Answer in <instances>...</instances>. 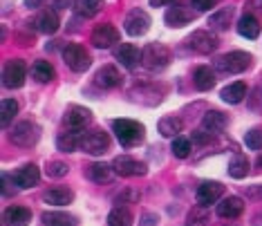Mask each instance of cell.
<instances>
[{"mask_svg":"<svg viewBox=\"0 0 262 226\" xmlns=\"http://www.w3.org/2000/svg\"><path fill=\"white\" fill-rule=\"evenodd\" d=\"M45 5V0H25V7L29 9H38V7H43Z\"/></svg>","mask_w":262,"mask_h":226,"instance_id":"cell-44","label":"cell"},{"mask_svg":"<svg viewBox=\"0 0 262 226\" xmlns=\"http://www.w3.org/2000/svg\"><path fill=\"white\" fill-rule=\"evenodd\" d=\"M202 128L206 130V132H211V134H220V132H224V128H226V115H222L220 110H208L204 119H202Z\"/></svg>","mask_w":262,"mask_h":226,"instance_id":"cell-21","label":"cell"},{"mask_svg":"<svg viewBox=\"0 0 262 226\" xmlns=\"http://www.w3.org/2000/svg\"><path fill=\"white\" fill-rule=\"evenodd\" d=\"M90 121H92V112L88 108H81V105H72V108L65 112V119H63L68 130H74V132H81Z\"/></svg>","mask_w":262,"mask_h":226,"instance_id":"cell-13","label":"cell"},{"mask_svg":"<svg viewBox=\"0 0 262 226\" xmlns=\"http://www.w3.org/2000/svg\"><path fill=\"white\" fill-rule=\"evenodd\" d=\"M159 219H157V215H152V213H146L144 217H141V226H155Z\"/></svg>","mask_w":262,"mask_h":226,"instance_id":"cell-43","label":"cell"},{"mask_svg":"<svg viewBox=\"0 0 262 226\" xmlns=\"http://www.w3.org/2000/svg\"><path fill=\"white\" fill-rule=\"evenodd\" d=\"M38 139H40V126L34 121H20L14 126V130H11V141H14L16 146L29 148V146L36 144Z\"/></svg>","mask_w":262,"mask_h":226,"instance_id":"cell-4","label":"cell"},{"mask_svg":"<svg viewBox=\"0 0 262 226\" xmlns=\"http://www.w3.org/2000/svg\"><path fill=\"white\" fill-rule=\"evenodd\" d=\"M255 166H258V168H262V154H260L258 159H255Z\"/></svg>","mask_w":262,"mask_h":226,"instance_id":"cell-47","label":"cell"},{"mask_svg":"<svg viewBox=\"0 0 262 226\" xmlns=\"http://www.w3.org/2000/svg\"><path fill=\"white\" fill-rule=\"evenodd\" d=\"M18 115V103H16L14 99H5L3 101V110H0V121H3V126L7 128L11 121H14V117Z\"/></svg>","mask_w":262,"mask_h":226,"instance_id":"cell-35","label":"cell"},{"mask_svg":"<svg viewBox=\"0 0 262 226\" xmlns=\"http://www.w3.org/2000/svg\"><path fill=\"white\" fill-rule=\"evenodd\" d=\"M103 9V0H74V11L81 18H92Z\"/></svg>","mask_w":262,"mask_h":226,"instance_id":"cell-26","label":"cell"},{"mask_svg":"<svg viewBox=\"0 0 262 226\" xmlns=\"http://www.w3.org/2000/svg\"><path fill=\"white\" fill-rule=\"evenodd\" d=\"M63 58H65V63H68V67L72 70V72H85V70L92 65V56L88 54V50L81 47V45H76V43L65 47Z\"/></svg>","mask_w":262,"mask_h":226,"instance_id":"cell-5","label":"cell"},{"mask_svg":"<svg viewBox=\"0 0 262 226\" xmlns=\"http://www.w3.org/2000/svg\"><path fill=\"white\" fill-rule=\"evenodd\" d=\"M27 79V65L23 61H9L3 70V85L9 87V90H18V87L25 85Z\"/></svg>","mask_w":262,"mask_h":226,"instance_id":"cell-7","label":"cell"},{"mask_svg":"<svg viewBox=\"0 0 262 226\" xmlns=\"http://www.w3.org/2000/svg\"><path fill=\"white\" fill-rule=\"evenodd\" d=\"M56 146L61 152H74L76 148L81 146V137L79 132H74V130H70V132H61L56 139Z\"/></svg>","mask_w":262,"mask_h":226,"instance_id":"cell-30","label":"cell"},{"mask_svg":"<svg viewBox=\"0 0 262 226\" xmlns=\"http://www.w3.org/2000/svg\"><path fill=\"white\" fill-rule=\"evenodd\" d=\"M195 87H198L200 92H208L213 85H215V72H213L211 67H206V65H202V67L195 70Z\"/></svg>","mask_w":262,"mask_h":226,"instance_id":"cell-25","label":"cell"},{"mask_svg":"<svg viewBox=\"0 0 262 226\" xmlns=\"http://www.w3.org/2000/svg\"><path fill=\"white\" fill-rule=\"evenodd\" d=\"M242 211H244V201L235 197V195H229L217 204V215L222 219H235L242 215Z\"/></svg>","mask_w":262,"mask_h":226,"instance_id":"cell-16","label":"cell"},{"mask_svg":"<svg viewBox=\"0 0 262 226\" xmlns=\"http://www.w3.org/2000/svg\"><path fill=\"white\" fill-rule=\"evenodd\" d=\"M5 226H27L32 222V211L25 206H9L7 211H5Z\"/></svg>","mask_w":262,"mask_h":226,"instance_id":"cell-19","label":"cell"},{"mask_svg":"<svg viewBox=\"0 0 262 226\" xmlns=\"http://www.w3.org/2000/svg\"><path fill=\"white\" fill-rule=\"evenodd\" d=\"M170 150H172V154H175L177 159H186L190 154V141L184 139V137H175V139H172Z\"/></svg>","mask_w":262,"mask_h":226,"instance_id":"cell-36","label":"cell"},{"mask_svg":"<svg viewBox=\"0 0 262 226\" xmlns=\"http://www.w3.org/2000/svg\"><path fill=\"white\" fill-rule=\"evenodd\" d=\"M58 25H61V20H58V14L54 9H43L36 18V29L43 34H54Z\"/></svg>","mask_w":262,"mask_h":226,"instance_id":"cell-23","label":"cell"},{"mask_svg":"<svg viewBox=\"0 0 262 226\" xmlns=\"http://www.w3.org/2000/svg\"><path fill=\"white\" fill-rule=\"evenodd\" d=\"M193 18H195V11L188 9V7H180V5L170 7L164 16V20H166L168 27H184V25H188Z\"/></svg>","mask_w":262,"mask_h":226,"instance_id":"cell-17","label":"cell"},{"mask_svg":"<svg viewBox=\"0 0 262 226\" xmlns=\"http://www.w3.org/2000/svg\"><path fill=\"white\" fill-rule=\"evenodd\" d=\"M94 81H97V85L103 87V90H112V87L121 85V74H119V70L115 65H103L97 72V76H94Z\"/></svg>","mask_w":262,"mask_h":226,"instance_id":"cell-18","label":"cell"},{"mask_svg":"<svg viewBox=\"0 0 262 226\" xmlns=\"http://www.w3.org/2000/svg\"><path fill=\"white\" fill-rule=\"evenodd\" d=\"M168 63H170V52L164 43H148L144 50H141V65L152 70V72L164 70Z\"/></svg>","mask_w":262,"mask_h":226,"instance_id":"cell-2","label":"cell"},{"mask_svg":"<svg viewBox=\"0 0 262 226\" xmlns=\"http://www.w3.org/2000/svg\"><path fill=\"white\" fill-rule=\"evenodd\" d=\"M11 177H14V184L18 188H34L40 182V170H38V166H34V164H25Z\"/></svg>","mask_w":262,"mask_h":226,"instance_id":"cell-14","label":"cell"},{"mask_svg":"<svg viewBox=\"0 0 262 226\" xmlns=\"http://www.w3.org/2000/svg\"><path fill=\"white\" fill-rule=\"evenodd\" d=\"M260 22L255 16L251 14H244L240 20H237V34H240L242 38H249V40H255L260 36Z\"/></svg>","mask_w":262,"mask_h":226,"instance_id":"cell-22","label":"cell"},{"mask_svg":"<svg viewBox=\"0 0 262 226\" xmlns=\"http://www.w3.org/2000/svg\"><path fill=\"white\" fill-rule=\"evenodd\" d=\"M108 226H133V213L126 206H117L108 215Z\"/></svg>","mask_w":262,"mask_h":226,"instance_id":"cell-32","label":"cell"},{"mask_svg":"<svg viewBox=\"0 0 262 226\" xmlns=\"http://www.w3.org/2000/svg\"><path fill=\"white\" fill-rule=\"evenodd\" d=\"M88 177L97 184H103V182H110L112 177V166L108 164H92L88 166Z\"/></svg>","mask_w":262,"mask_h":226,"instance_id":"cell-34","label":"cell"},{"mask_svg":"<svg viewBox=\"0 0 262 226\" xmlns=\"http://www.w3.org/2000/svg\"><path fill=\"white\" fill-rule=\"evenodd\" d=\"M231 18H233V7H222V9H217L211 18H208V25H211V29L224 32V29H229Z\"/></svg>","mask_w":262,"mask_h":226,"instance_id":"cell-28","label":"cell"},{"mask_svg":"<svg viewBox=\"0 0 262 226\" xmlns=\"http://www.w3.org/2000/svg\"><path fill=\"white\" fill-rule=\"evenodd\" d=\"M68 164H63V162H50L47 164V177H65L68 175Z\"/></svg>","mask_w":262,"mask_h":226,"instance_id":"cell-39","label":"cell"},{"mask_svg":"<svg viewBox=\"0 0 262 226\" xmlns=\"http://www.w3.org/2000/svg\"><path fill=\"white\" fill-rule=\"evenodd\" d=\"M157 128H159V132H162L164 137H172V139H175V137L182 132L184 121L180 117H164L162 121L157 123Z\"/></svg>","mask_w":262,"mask_h":226,"instance_id":"cell-29","label":"cell"},{"mask_svg":"<svg viewBox=\"0 0 262 226\" xmlns=\"http://www.w3.org/2000/svg\"><path fill=\"white\" fill-rule=\"evenodd\" d=\"M43 224L45 226H79V219L63 211H47L43 213Z\"/></svg>","mask_w":262,"mask_h":226,"instance_id":"cell-24","label":"cell"},{"mask_svg":"<svg viewBox=\"0 0 262 226\" xmlns=\"http://www.w3.org/2000/svg\"><path fill=\"white\" fill-rule=\"evenodd\" d=\"M123 25H126V32L130 36H144L148 29H150V16H148L144 9H133L126 16Z\"/></svg>","mask_w":262,"mask_h":226,"instance_id":"cell-11","label":"cell"},{"mask_svg":"<svg viewBox=\"0 0 262 226\" xmlns=\"http://www.w3.org/2000/svg\"><path fill=\"white\" fill-rule=\"evenodd\" d=\"M112 170L121 177H141L148 172L144 162H137L135 157H128V154H119L115 162H112Z\"/></svg>","mask_w":262,"mask_h":226,"instance_id":"cell-9","label":"cell"},{"mask_svg":"<svg viewBox=\"0 0 262 226\" xmlns=\"http://www.w3.org/2000/svg\"><path fill=\"white\" fill-rule=\"evenodd\" d=\"M244 144H247L249 150H262V130L253 128L244 134Z\"/></svg>","mask_w":262,"mask_h":226,"instance_id":"cell-38","label":"cell"},{"mask_svg":"<svg viewBox=\"0 0 262 226\" xmlns=\"http://www.w3.org/2000/svg\"><path fill=\"white\" fill-rule=\"evenodd\" d=\"M54 5L56 7H70V5H72V0H54ZM74 7V5H72Z\"/></svg>","mask_w":262,"mask_h":226,"instance_id":"cell-46","label":"cell"},{"mask_svg":"<svg viewBox=\"0 0 262 226\" xmlns=\"http://www.w3.org/2000/svg\"><path fill=\"white\" fill-rule=\"evenodd\" d=\"M115 56H117V61L121 63L126 70H137V67H139V63H141V52L137 50L135 45H130V43L119 45L115 50Z\"/></svg>","mask_w":262,"mask_h":226,"instance_id":"cell-15","label":"cell"},{"mask_svg":"<svg viewBox=\"0 0 262 226\" xmlns=\"http://www.w3.org/2000/svg\"><path fill=\"white\" fill-rule=\"evenodd\" d=\"M150 3V7H166V5H172L175 0H148Z\"/></svg>","mask_w":262,"mask_h":226,"instance_id":"cell-45","label":"cell"},{"mask_svg":"<svg viewBox=\"0 0 262 226\" xmlns=\"http://www.w3.org/2000/svg\"><path fill=\"white\" fill-rule=\"evenodd\" d=\"M11 182H14V177H9L7 172H3V197H14L16 190L11 188Z\"/></svg>","mask_w":262,"mask_h":226,"instance_id":"cell-41","label":"cell"},{"mask_svg":"<svg viewBox=\"0 0 262 226\" xmlns=\"http://www.w3.org/2000/svg\"><path fill=\"white\" fill-rule=\"evenodd\" d=\"M217 0H190V7L195 11H208L211 7H215Z\"/></svg>","mask_w":262,"mask_h":226,"instance_id":"cell-40","label":"cell"},{"mask_svg":"<svg viewBox=\"0 0 262 226\" xmlns=\"http://www.w3.org/2000/svg\"><path fill=\"white\" fill-rule=\"evenodd\" d=\"M213 134L206 132V130H198V132H193V141L195 144H211Z\"/></svg>","mask_w":262,"mask_h":226,"instance_id":"cell-42","label":"cell"},{"mask_svg":"<svg viewBox=\"0 0 262 226\" xmlns=\"http://www.w3.org/2000/svg\"><path fill=\"white\" fill-rule=\"evenodd\" d=\"M206 222H208V213L204 211V206H195L193 211L188 213V226H206Z\"/></svg>","mask_w":262,"mask_h":226,"instance_id":"cell-37","label":"cell"},{"mask_svg":"<svg viewBox=\"0 0 262 226\" xmlns=\"http://www.w3.org/2000/svg\"><path fill=\"white\" fill-rule=\"evenodd\" d=\"M32 76L38 83H50V81H54L56 72H54V67H52L47 61H36L32 65Z\"/></svg>","mask_w":262,"mask_h":226,"instance_id":"cell-31","label":"cell"},{"mask_svg":"<svg viewBox=\"0 0 262 226\" xmlns=\"http://www.w3.org/2000/svg\"><path fill=\"white\" fill-rule=\"evenodd\" d=\"M45 204H52V206H68L74 201V193L65 186H56V188H50L47 193L43 195Z\"/></svg>","mask_w":262,"mask_h":226,"instance_id":"cell-20","label":"cell"},{"mask_svg":"<svg viewBox=\"0 0 262 226\" xmlns=\"http://www.w3.org/2000/svg\"><path fill=\"white\" fill-rule=\"evenodd\" d=\"M119 38H121V34L115 25H99L90 36L92 45L99 47V50H110L115 43H119Z\"/></svg>","mask_w":262,"mask_h":226,"instance_id":"cell-12","label":"cell"},{"mask_svg":"<svg viewBox=\"0 0 262 226\" xmlns=\"http://www.w3.org/2000/svg\"><path fill=\"white\" fill-rule=\"evenodd\" d=\"M244 97H247V85H244L242 81L231 83V85H226L222 90V101H226V103H231V105L240 103Z\"/></svg>","mask_w":262,"mask_h":226,"instance_id":"cell-27","label":"cell"},{"mask_svg":"<svg viewBox=\"0 0 262 226\" xmlns=\"http://www.w3.org/2000/svg\"><path fill=\"white\" fill-rule=\"evenodd\" d=\"M217 45H220V38L213 32H208V29H198L188 38V47L193 52H198V54H211V52L217 50Z\"/></svg>","mask_w":262,"mask_h":226,"instance_id":"cell-8","label":"cell"},{"mask_svg":"<svg viewBox=\"0 0 262 226\" xmlns=\"http://www.w3.org/2000/svg\"><path fill=\"white\" fill-rule=\"evenodd\" d=\"M229 175L233 177V179H242V177L249 175V159L244 157V154H235V157L231 159V164H229Z\"/></svg>","mask_w":262,"mask_h":226,"instance_id":"cell-33","label":"cell"},{"mask_svg":"<svg viewBox=\"0 0 262 226\" xmlns=\"http://www.w3.org/2000/svg\"><path fill=\"white\" fill-rule=\"evenodd\" d=\"M81 150L92 154V157H99V154H105L110 150V137L101 130H94V132H85L81 137Z\"/></svg>","mask_w":262,"mask_h":226,"instance_id":"cell-6","label":"cell"},{"mask_svg":"<svg viewBox=\"0 0 262 226\" xmlns=\"http://www.w3.org/2000/svg\"><path fill=\"white\" fill-rule=\"evenodd\" d=\"M112 130H115L119 144L123 148H133L137 144H141L146 137V128L141 126V123L133 121V119H117V121L112 123Z\"/></svg>","mask_w":262,"mask_h":226,"instance_id":"cell-1","label":"cell"},{"mask_svg":"<svg viewBox=\"0 0 262 226\" xmlns=\"http://www.w3.org/2000/svg\"><path fill=\"white\" fill-rule=\"evenodd\" d=\"M224 195V186L220 182H202L198 186V193H195V199H198L200 206L208 208L211 204H217Z\"/></svg>","mask_w":262,"mask_h":226,"instance_id":"cell-10","label":"cell"},{"mask_svg":"<svg viewBox=\"0 0 262 226\" xmlns=\"http://www.w3.org/2000/svg\"><path fill=\"white\" fill-rule=\"evenodd\" d=\"M251 61L253 56L247 54V52H229V54L220 56L215 61V70L224 74H240L244 70L251 67Z\"/></svg>","mask_w":262,"mask_h":226,"instance_id":"cell-3","label":"cell"}]
</instances>
